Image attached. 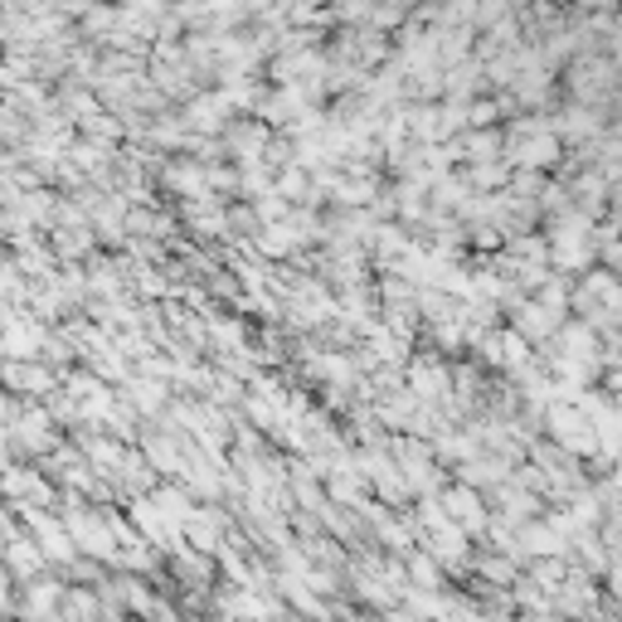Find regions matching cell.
<instances>
[{
  "mask_svg": "<svg viewBox=\"0 0 622 622\" xmlns=\"http://www.w3.org/2000/svg\"><path fill=\"white\" fill-rule=\"evenodd\" d=\"M477 350H481V360H487V365H496V370H520V365H530V340L520 336L516 326H510V331L487 326V331L477 336Z\"/></svg>",
  "mask_w": 622,
  "mask_h": 622,
  "instance_id": "6da1fadb",
  "label": "cell"
},
{
  "mask_svg": "<svg viewBox=\"0 0 622 622\" xmlns=\"http://www.w3.org/2000/svg\"><path fill=\"white\" fill-rule=\"evenodd\" d=\"M438 506H443V516L453 520L457 530H467V535H481V530H487V506H481V491L467 487V481L448 487L443 496H438Z\"/></svg>",
  "mask_w": 622,
  "mask_h": 622,
  "instance_id": "7a4b0ae2",
  "label": "cell"
},
{
  "mask_svg": "<svg viewBox=\"0 0 622 622\" xmlns=\"http://www.w3.org/2000/svg\"><path fill=\"white\" fill-rule=\"evenodd\" d=\"M448 365L433 355H418L414 365H409V394L418 399V404H438V399H448Z\"/></svg>",
  "mask_w": 622,
  "mask_h": 622,
  "instance_id": "3957f363",
  "label": "cell"
},
{
  "mask_svg": "<svg viewBox=\"0 0 622 622\" xmlns=\"http://www.w3.org/2000/svg\"><path fill=\"white\" fill-rule=\"evenodd\" d=\"M10 438H15L20 448H25V453H49V448H54V414H44V409H29V414H20L15 418V428H10Z\"/></svg>",
  "mask_w": 622,
  "mask_h": 622,
  "instance_id": "277c9868",
  "label": "cell"
},
{
  "mask_svg": "<svg viewBox=\"0 0 622 622\" xmlns=\"http://www.w3.org/2000/svg\"><path fill=\"white\" fill-rule=\"evenodd\" d=\"M0 379H5L10 389H20V394H29V399H44L49 389L59 385V375H54V370H44V365H20V360H10V365H0Z\"/></svg>",
  "mask_w": 622,
  "mask_h": 622,
  "instance_id": "5b68a950",
  "label": "cell"
},
{
  "mask_svg": "<svg viewBox=\"0 0 622 622\" xmlns=\"http://www.w3.org/2000/svg\"><path fill=\"white\" fill-rule=\"evenodd\" d=\"M39 346H44V331H39V321H10L0 326V350H5L10 360H29L39 355Z\"/></svg>",
  "mask_w": 622,
  "mask_h": 622,
  "instance_id": "8992f818",
  "label": "cell"
},
{
  "mask_svg": "<svg viewBox=\"0 0 622 622\" xmlns=\"http://www.w3.org/2000/svg\"><path fill=\"white\" fill-rule=\"evenodd\" d=\"M170 569L180 574V584H190V588H209L215 584V565H209V549H176L170 555Z\"/></svg>",
  "mask_w": 622,
  "mask_h": 622,
  "instance_id": "52a82bcc",
  "label": "cell"
},
{
  "mask_svg": "<svg viewBox=\"0 0 622 622\" xmlns=\"http://www.w3.org/2000/svg\"><path fill=\"white\" fill-rule=\"evenodd\" d=\"M166 399H170L166 379H156V385H152V379H132V385H127V404H137L142 414H160Z\"/></svg>",
  "mask_w": 622,
  "mask_h": 622,
  "instance_id": "ba28073f",
  "label": "cell"
},
{
  "mask_svg": "<svg viewBox=\"0 0 622 622\" xmlns=\"http://www.w3.org/2000/svg\"><path fill=\"white\" fill-rule=\"evenodd\" d=\"M463 152H467V160H496L501 156V132L496 127H467Z\"/></svg>",
  "mask_w": 622,
  "mask_h": 622,
  "instance_id": "9c48e42d",
  "label": "cell"
},
{
  "mask_svg": "<svg viewBox=\"0 0 622 622\" xmlns=\"http://www.w3.org/2000/svg\"><path fill=\"white\" fill-rule=\"evenodd\" d=\"M10 467V448H5V433H0V471Z\"/></svg>",
  "mask_w": 622,
  "mask_h": 622,
  "instance_id": "30bf717a",
  "label": "cell"
}]
</instances>
